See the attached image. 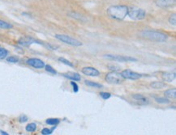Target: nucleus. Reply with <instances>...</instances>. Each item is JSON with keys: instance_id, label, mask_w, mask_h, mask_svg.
Here are the masks:
<instances>
[{"instance_id": "7", "label": "nucleus", "mask_w": 176, "mask_h": 135, "mask_svg": "<svg viewBox=\"0 0 176 135\" xmlns=\"http://www.w3.org/2000/svg\"><path fill=\"white\" fill-rule=\"evenodd\" d=\"M120 74H121V75H122L123 79L136 80V79H139V78H141V77H142V75H141V74L136 73V72H134V71H132V70H123Z\"/></svg>"}, {"instance_id": "2", "label": "nucleus", "mask_w": 176, "mask_h": 135, "mask_svg": "<svg viewBox=\"0 0 176 135\" xmlns=\"http://www.w3.org/2000/svg\"><path fill=\"white\" fill-rule=\"evenodd\" d=\"M141 36L149 41H157V42H165L168 38V36L165 33H160L157 31H151V30H144L141 33Z\"/></svg>"}, {"instance_id": "11", "label": "nucleus", "mask_w": 176, "mask_h": 135, "mask_svg": "<svg viewBox=\"0 0 176 135\" xmlns=\"http://www.w3.org/2000/svg\"><path fill=\"white\" fill-rule=\"evenodd\" d=\"M132 97L135 100V102L137 104H139V105H146V104H149V100L144 97V95H134Z\"/></svg>"}, {"instance_id": "17", "label": "nucleus", "mask_w": 176, "mask_h": 135, "mask_svg": "<svg viewBox=\"0 0 176 135\" xmlns=\"http://www.w3.org/2000/svg\"><path fill=\"white\" fill-rule=\"evenodd\" d=\"M60 122L59 119L58 118H49L46 121V123L50 125H57Z\"/></svg>"}, {"instance_id": "21", "label": "nucleus", "mask_w": 176, "mask_h": 135, "mask_svg": "<svg viewBox=\"0 0 176 135\" xmlns=\"http://www.w3.org/2000/svg\"><path fill=\"white\" fill-rule=\"evenodd\" d=\"M8 54V51L4 48H1L0 47V60H3L7 57Z\"/></svg>"}, {"instance_id": "23", "label": "nucleus", "mask_w": 176, "mask_h": 135, "mask_svg": "<svg viewBox=\"0 0 176 135\" xmlns=\"http://www.w3.org/2000/svg\"><path fill=\"white\" fill-rule=\"evenodd\" d=\"M169 23L173 26H176V14L173 13L169 18Z\"/></svg>"}, {"instance_id": "16", "label": "nucleus", "mask_w": 176, "mask_h": 135, "mask_svg": "<svg viewBox=\"0 0 176 135\" xmlns=\"http://www.w3.org/2000/svg\"><path fill=\"white\" fill-rule=\"evenodd\" d=\"M84 84H86L87 86L90 87H95V88H102L103 87L102 84H98V83H93V82L89 81V80H85Z\"/></svg>"}, {"instance_id": "22", "label": "nucleus", "mask_w": 176, "mask_h": 135, "mask_svg": "<svg viewBox=\"0 0 176 135\" xmlns=\"http://www.w3.org/2000/svg\"><path fill=\"white\" fill-rule=\"evenodd\" d=\"M45 70L47 71V72H49L50 74H53V75H56L57 74V71L54 70V68L52 67L50 65H45Z\"/></svg>"}, {"instance_id": "13", "label": "nucleus", "mask_w": 176, "mask_h": 135, "mask_svg": "<svg viewBox=\"0 0 176 135\" xmlns=\"http://www.w3.org/2000/svg\"><path fill=\"white\" fill-rule=\"evenodd\" d=\"M63 76L65 78H68V79H71L72 81H80V75H79L78 73H68V74H64Z\"/></svg>"}, {"instance_id": "15", "label": "nucleus", "mask_w": 176, "mask_h": 135, "mask_svg": "<svg viewBox=\"0 0 176 135\" xmlns=\"http://www.w3.org/2000/svg\"><path fill=\"white\" fill-rule=\"evenodd\" d=\"M150 87H151L153 89H162V88H164V87H166V84H165V83H162V82L156 81L150 84Z\"/></svg>"}, {"instance_id": "14", "label": "nucleus", "mask_w": 176, "mask_h": 135, "mask_svg": "<svg viewBox=\"0 0 176 135\" xmlns=\"http://www.w3.org/2000/svg\"><path fill=\"white\" fill-rule=\"evenodd\" d=\"M164 95L165 97L167 99H171V100H175L176 98V89L173 88V89H169L167 91H165L164 92Z\"/></svg>"}, {"instance_id": "8", "label": "nucleus", "mask_w": 176, "mask_h": 135, "mask_svg": "<svg viewBox=\"0 0 176 135\" xmlns=\"http://www.w3.org/2000/svg\"><path fill=\"white\" fill-rule=\"evenodd\" d=\"M154 3L160 8H169L175 5V0H154Z\"/></svg>"}, {"instance_id": "20", "label": "nucleus", "mask_w": 176, "mask_h": 135, "mask_svg": "<svg viewBox=\"0 0 176 135\" xmlns=\"http://www.w3.org/2000/svg\"><path fill=\"white\" fill-rule=\"evenodd\" d=\"M25 130H27L28 132H34L37 130V125L35 123H29L25 127Z\"/></svg>"}, {"instance_id": "3", "label": "nucleus", "mask_w": 176, "mask_h": 135, "mask_svg": "<svg viewBox=\"0 0 176 135\" xmlns=\"http://www.w3.org/2000/svg\"><path fill=\"white\" fill-rule=\"evenodd\" d=\"M127 16L133 20H143L146 16V12L142 8L137 7H128Z\"/></svg>"}, {"instance_id": "5", "label": "nucleus", "mask_w": 176, "mask_h": 135, "mask_svg": "<svg viewBox=\"0 0 176 135\" xmlns=\"http://www.w3.org/2000/svg\"><path fill=\"white\" fill-rule=\"evenodd\" d=\"M123 77L121 74L117 71H112L106 75V80L109 84H119L123 82Z\"/></svg>"}, {"instance_id": "27", "label": "nucleus", "mask_w": 176, "mask_h": 135, "mask_svg": "<svg viewBox=\"0 0 176 135\" xmlns=\"http://www.w3.org/2000/svg\"><path fill=\"white\" fill-rule=\"evenodd\" d=\"M100 96L102 98L103 100H107V99L111 97V94L109 93V92H101Z\"/></svg>"}, {"instance_id": "28", "label": "nucleus", "mask_w": 176, "mask_h": 135, "mask_svg": "<svg viewBox=\"0 0 176 135\" xmlns=\"http://www.w3.org/2000/svg\"><path fill=\"white\" fill-rule=\"evenodd\" d=\"M71 85L73 87L74 92H78L79 87H78V85L76 84V83H75L74 81H71Z\"/></svg>"}, {"instance_id": "10", "label": "nucleus", "mask_w": 176, "mask_h": 135, "mask_svg": "<svg viewBox=\"0 0 176 135\" xmlns=\"http://www.w3.org/2000/svg\"><path fill=\"white\" fill-rule=\"evenodd\" d=\"M82 73L87 76H91V77H97L100 75V72L94 67L91 66H87L82 69Z\"/></svg>"}, {"instance_id": "12", "label": "nucleus", "mask_w": 176, "mask_h": 135, "mask_svg": "<svg viewBox=\"0 0 176 135\" xmlns=\"http://www.w3.org/2000/svg\"><path fill=\"white\" fill-rule=\"evenodd\" d=\"M176 78V75L174 72H164L162 75V78L163 81L168 82V83H171L173 82Z\"/></svg>"}, {"instance_id": "30", "label": "nucleus", "mask_w": 176, "mask_h": 135, "mask_svg": "<svg viewBox=\"0 0 176 135\" xmlns=\"http://www.w3.org/2000/svg\"><path fill=\"white\" fill-rule=\"evenodd\" d=\"M0 134H4V135H8V133L4 132V131H2V130L0 131Z\"/></svg>"}, {"instance_id": "19", "label": "nucleus", "mask_w": 176, "mask_h": 135, "mask_svg": "<svg viewBox=\"0 0 176 135\" xmlns=\"http://www.w3.org/2000/svg\"><path fill=\"white\" fill-rule=\"evenodd\" d=\"M155 101L157 103H159V104H165L171 103L169 99H167L166 97H156L155 98Z\"/></svg>"}, {"instance_id": "4", "label": "nucleus", "mask_w": 176, "mask_h": 135, "mask_svg": "<svg viewBox=\"0 0 176 135\" xmlns=\"http://www.w3.org/2000/svg\"><path fill=\"white\" fill-rule=\"evenodd\" d=\"M55 38L59 40L63 43L67 44V45H69L71 46H76V47H78V46H81L83 44L80 42L78 40L76 39H74V38L71 37L68 35H63V34H56L55 35Z\"/></svg>"}, {"instance_id": "6", "label": "nucleus", "mask_w": 176, "mask_h": 135, "mask_svg": "<svg viewBox=\"0 0 176 135\" xmlns=\"http://www.w3.org/2000/svg\"><path fill=\"white\" fill-rule=\"evenodd\" d=\"M105 57L109 58V59L114 60L116 62H136L137 59H135L134 57H127V56H122V55H113V54H106Z\"/></svg>"}, {"instance_id": "29", "label": "nucleus", "mask_w": 176, "mask_h": 135, "mask_svg": "<svg viewBox=\"0 0 176 135\" xmlns=\"http://www.w3.org/2000/svg\"><path fill=\"white\" fill-rule=\"evenodd\" d=\"M19 121H20V122H21V123L26 122L28 121V116H25V115H21V116H20Z\"/></svg>"}, {"instance_id": "18", "label": "nucleus", "mask_w": 176, "mask_h": 135, "mask_svg": "<svg viewBox=\"0 0 176 135\" xmlns=\"http://www.w3.org/2000/svg\"><path fill=\"white\" fill-rule=\"evenodd\" d=\"M12 25L11 24H9L8 22L3 21V20H1L0 19V28H3V29H10V28H12Z\"/></svg>"}, {"instance_id": "1", "label": "nucleus", "mask_w": 176, "mask_h": 135, "mask_svg": "<svg viewBox=\"0 0 176 135\" xmlns=\"http://www.w3.org/2000/svg\"><path fill=\"white\" fill-rule=\"evenodd\" d=\"M128 7L126 5H114L106 9V14L110 18L116 20H123L127 17Z\"/></svg>"}, {"instance_id": "26", "label": "nucleus", "mask_w": 176, "mask_h": 135, "mask_svg": "<svg viewBox=\"0 0 176 135\" xmlns=\"http://www.w3.org/2000/svg\"><path fill=\"white\" fill-rule=\"evenodd\" d=\"M7 61L8 62H11V63H17L19 62V57H15V56H10V57H7Z\"/></svg>"}, {"instance_id": "24", "label": "nucleus", "mask_w": 176, "mask_h": 135, "mask_svg": "<svg viewBox=\"0 0 176 135\" xmlns=\"http://www.w3.org/2000/svg\"><path fill=\"white\" fill-rule=\"evenodd\" d=\"M54 129H55V126H54L53 129H51V130H49V129H47V128H44L43 130H41V134H43V135L51 134L52 133H53V131H54Z\"/></svg>"}, {"instance_id": "9", "label": "nucleus", "mask_w": 176, "mask_h": 135, "mask_svg": "<svg viewBox=\"0 0 176 135\" xmlns=\"http://www.w3.org/2000/svg\"><path fill=\"white\" fill-rule=\"evenodd\" d=\"M26 63L30 66L36 68V69H42L45 67V65H46L43 61L38 58H29L26 61Z\"/></svg>"}, {"instance_id": "25", "label": "nucleus", "mask_w": 176, "mask_h": 135, "mask_svg": "<svg viewBox=\"0 0 176 135\" xmlns=\"http://www.w3.org/2000/svg\"><path fill=\"white\" fill-rule=\"evenodd\" d=\"M59 61L62 62V63H63V64H65V65L69 66H71V67H73V64H72L71 62H69L68 60L63 58V57H59Z\"/></svg>"}]
</instances>
